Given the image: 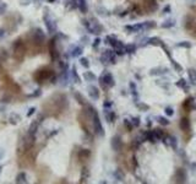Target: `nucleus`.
<instances>
[{
    "mask_svg": "<svg viewBox=\"0 0 196 184\" xmlns=\"http://www.w3.org/2000/svg\"><path fill=\"white\" fill-rule=\"evenodd\" d=\"M26 52H27L26 44L22 42V39H17L14 44V58L17 62H22Z\"/></svg>",
    "mask_w": 196,
    "mask_h": 184,
    "instance_id": "1",
    "label": "nucleus"
},
{
    "mask_svg": "<svg viewBox=\"0 0 196 184\" xmlns=\"http://www.w3.org/2000/svg\"><path fill=\"white\" fill-rule=\"evenodd\" d=\"M34 80L37 82H43L49 79H54V71L50 69H42V70H37L33 75Z\"/></svg>",
    "mask_w": 196,
    "mask_h": 184,
    "instance_id": "2",
    "label": "nucleus"
},
{
    "mask_svg": "<svg viewBox=\"0 0 196 184\" xmlns=\"http://www.w3.org/2000/svg\"><path fill=\"white\" fill-rule=\"evenodd\" d=\"M99 84L103 87H113L115 85V81H114V78H113V75L110 73H104L99 78Z\"/></svg>",
    "mask_w": 196,
    "mask_h": 184,
    "instance_id": "3",
    "label": "nucleus"
},
{
    "mask_svg": "<svg viewBox=\"0 0 196 184\" xmlns=\"http://www.w3.org/2000/svg\"><path fill=\"white\" fill-rule=\"evenodd\" d=\"M92 124H93V128H94V130H96V133L103 136L104 130H103L102 124H100V120H99V117L97 114V112H94V113L92 114Z\"/></svg>",
    "mask_w": 196,
    "mask_h": 184,
    "instance_id": "4",
    "label": "nucleus"
},
{
    "mask_svg": "<svg viewBox=\"0 0 196 184\" xmlns=\"http://www.w3.org/2000/svg\"><path fill=\"white\" fill-rule=\"evenodd\" d=\"M105 43H108L110 47H113L114 49H125V45L123 44V42H120L119 39L114 38L113 36H107L105 37Z\"/></svg>",
    "mask_w": 196,
    "mask_h": 184,
    "instance_id": "5",
    "label": "nucleus"
},
{
    "mask_svg": "<svg viewBox=\"0 0 196 184\" xmlns=\"http://www.w3.org/2000/svg\"><path fill=\"white\" fill-rule=\"evenodd\" d=\"M86 26H87V28L90 29V32L91 33H94V34H98V33H100V31H102V27L99 26V23L96 21V20H92V22H90V23H86Z\"/></svg>",
    "mask_w": 196,
    "mask_h": 184,
    "instance_id": "6",
    "label": "nucleus"
},
{
    "mask_svg": "<svg viewBox=\"0 0 196 184\" xmlns=\"http://www.w3.org/2000/svg\"><path fill=\"white\" fill-rule=\"evenodd\" d=\"M110 145H112V149L114 151H120L121 147H123V141H121V138L119 135H115L114 138L112 139L110 141Z\"/></svg>",
    "mask_w": 196,
    "mask_h": 184,
    "instance_id": "7",
    "label": "nucleus"
},
{
    "mask_svg": "<svg viewBox=\"0 0 196 184\" xmlns=\"http://www.w3.org/2000/svg\"><path fill=\"white\" fill-rule=\"evenodd\" d=\"M174 178H178V179H176L175 182H179V183H184V182H186V172H185V169H183V168L176 169Z\"/></svg>",
    "mask_w": 196,
    "mask_h": 184,
    "instance_id": "8",
    "label": "nucleus"
},
{
    "mask_svg": "<svg viewBox=\"0 0 196 184\" xmlns=\"http://www.w3.org/2000/svg\"><path fill=\"white\" fill-rule=\"evenodd\" d=\"M49 53L52 57V60H55L58 58V52H56V47H55V39H50L49 41Z\"/></svg>",
    "mask_w": 196,
    "mask_h": 184,
    "instance_id": "9",
    "label": "nucleus"
},
{
    "mask_svg": "<svg viewBox=\"0 0 196 184\" xmlns=\"http://www.w3.org/2000/svg\"><path fill=\"white\" fill-rule=\"evenodd\" d=\"M179 127H180V129L183 130V132H189V130H190V120H189V118L183 117L180 119V122H179Z\"/></svg>",
    "mask_w": 196,
    "mask_h": 184,
    "instance_id": "10",
    "label": "nucleus"
},
{
    "mask_svg": "<svg viewBox=\"0 0 196 184\" xmlns=\"http://www.w3.org/2000/svg\"><path fill=\"white\" fill-rule=\"evenodd\" d=\"M125 29H128V31L130 32H140L141 29H145V26L144 23H135V25H131V26H126Z\"/></svg>",
    "mask_w": 196,
    "mask_h": 184,
    "instance_id": "11",
    "label": "nucleus"
},
{
    "mask_svg": "<svg viewBox=\"0 0 196 184\" xmlns=\"http://www.w3.org/2000/svg\"><path fill=\"white\" fill-rule=\"evenodd\" d=\"M104 117H105L107 122H109V123H113L115 120V113L110 109H107V108L104 109Z\"/></svg>",
    "mask_w": 196,
    "mask_h": 184,
    "instance_id": "12",
    "label": "nucleus"
},
{
    "mask_svg": "<svg viewBox=\"0 0 196 184\" xmlns=\"http://www.w3.org/2000/svg\"><path fill=\"white\" fill-rule=\"evenodd\" d=\"M88 93H90L91 98H93V99H98V97H99V91H98V88L96 86H90V87H88Z\"/></svg>",
    "mask_w": 196,
    "mask_h": 184,
    "instance_id": "13",
    "label": "nucleus"
},
{
    "mask_svg": "<svg viewBox=\"0 0 196 184\" xmlns=\"http://www.w3.org/2000/svg\"><path fill=\"white\" fill-rule=\"evenodd\" d=\"M90 155H91L90 150H86V149L81 150V151L79 152V158H80V161H82V162L87 161V160H88V157H90Z\"/></svg>",
    "mask_w": 196,
    "mask_h": 184,
    "instance_id": "14",
    "label": "nucleus"
},
{
    "mask_svg": "<svg viewBox=\"0 0 196 184\" xmlns=\"http://www.w3.org/2000/svg\"><path fill=\"white\" fill-rule=\"evenodd\" d=\"M145 140L151 141V142H156L158 139H157V136L154 135V132L152 130V132H147V133H145Z\"/></svg>",
    "mask_w": 196,
    "mask_h": 184,
    "instance_id": "15",
    "label": "nucleus"
},
{
    "mask_svg": "<svg viewBox=\"0 0 196 184\" xmlns=\"http://www.w3.org/2000/svg\"><path fill=\"white\" fill-rule=\"evenodd\" d=\"M188 75H189V80L193 85H196V70L195 69H189L188 70Z\"/></svg>",
    "mask_w": 196,
    "mask_h": 184,
    "instance_id": "16",
    "label": "nucleus"
},
{
    "mask_svg": "<svg viewBox=\"0 0 196 184\" xmlns=\"http://www.w3.org/2000/svg\"><path fill=\"white\" fill-rule=\"evenodd\" d=\"M88 177H90V171H88V168L84 167L81 169V183H85L87 179H88Z\"/></svg>",
    "mask_w": 196,
    "mask_h": 184,
    "instance_id": "17",
    "label": "nucleus"
},
{
    "mask_svg": "<svg viewBox=\"0 0 196 184\" xmlns=\"http://www.w3.org/2000/svg\"><path fill=\"white\" fill-rule=\"evenodd\" d=\"M77 6L82 11V13H87V4L86 0H77Z\"/></svg>",
    "mask_w": 196,
    "mask_h": 184,
    "instance_id": "18",
    "label": "nucleus"
},
{
    "mask_svg": "<svg viewBox=\"0 0 196 184\" xmlns=\"http://www.w3.org/2000/svg\"><path fill=\"white\" fill-rule=\"evenodd\" d=\"M169 141L168 142H165L168 146H170V147H173V149H176V139L174 138V136H168L167 138Z\"/></svg>",
    "mask_w": 196,
    "mask_h": 184,
    "instance_id": "19",
    "label": "nucleus"
},
{
    "mask_svg": "<svg viewBox=\"0 0 196 184\" xmlns=\"http://www.w3.org/2000/svg\"><path fill=\"white\" fill-rule=\"evenodd\" d=\"M153 132H154V135L157 136V139H158V140H163V139H164L165 134H164V132H163L162 129H154Z\"/></svg>",
    "mask_w": 196,
    "mask_h": 184,
    "instance_id": "20",
    "label": "nucleus"
},
{
    "mask_svg": "<svg viewBox=\"0 0 196 184\" xmlns=\"http://www.w3.org/2000/svg\"><path fill=\"white\" fill-rule=\"evenodd\" d=\"M193 103H194V98L193 97L185 99V102H184V108L189 111L190 108H193Z\"/></svg>",
    "mask_w": 196,
    "mask_h": 184,
    "instance_id": "21",
    "label": "nucleus"
},
{
    "mask_svg": "<svg viewBox=\"0 0 196 184\" xmlns=\"http://www.w3.org/2000/svg\"><path fill=\"white\" fill-rule=\"evenodd\" d=\"M144 26H145V29H148V28H154L157 25L154 21H147V22H144Z\"/></svg>",
    "mask_w": 196,
    "mask_h": 184,
    "instance_id": "22",
    "label": "nucleus"
},
{
    "mask_svg": "<svg viewBox=\"0 0 196 184\" xmlns=\"http://www.w3.org/2000/svg\"><path fill=\"white\" fill-rule=\"evenodd\" d=\"M136 45L135 44H128L125 45V53H135Z\"/></svg>",
    "mask_w": 196,
    "mask_h": 184,
    "instance_id": "23",
    "label": "nucleus"
},
{
    "mask_svg": "<svg viewBox=\"0 0 196 184\" xmlns=\"http://www.w3.org/2000/svg\"><path fill=\"white\" fill-rule=\"evenodd\" d=\"M81 53H82V48H80V47H76V48L73 50V53H71V57H79L81 55Z\"/></svg>",
    "mask_w": 196,
    "mask_h": 184,
    "instance_id": "24",
    "label": "nucleus"
},
{
    "mask_svg": "<svg viewBox=\"0 0 196 184\" xmlns=\"http://www.w3.org/2000/svg\"><path fill=\"white\" fill-rule=\"evenodd\" d=\"M175 25V21L174 20H167L165 21V23H163L162 27L163 28H168V27H173Z\"/></svg>",
    "mask_w": 196,
    "mask_h": 184,
    "instance_id": "25",
    "label": "nucleus"
},
{
    "mask_svg": "<svg viewBox=\"0 0 196 184\" xmlns=\"http://www.w3.org/2000/svg\"><path fill=\"white\" fill-rule=\"evenodd\" d=\"M170 62H172V65H173V68L175 69V71H181V70H183V68L174 60V59H172V58H170Z\"/></svg>",
    "mask_w": 196,
    "mask_h": 184,
    "instance_id": "26",
    "label": "nucleus"
},
{
    "mask_svg": "<svg viewBox=\"0 0 196 184\" xmlns=\"http://www.w3.org/2000/svg\"><path fill=\"white\" fill-rule=\"evenodd\" d=\"M176 86L180 87V88H184V90H186V81L184 79H180L179 81L176 82Z\"/></svg>",
    "mask_w": 196,
    "mask_h": 184,
    "instance_id": "27",
    "label": "nucleus"
},
{
    "mask_svg": "<svg viewBox=\"0 0 196 184\" xmlns=\"http://www.w3.org/2000/svg\"><path fill=\"white\" fill-rule=\"evenodd\" d=\"M130 87H131V93H133V96L136 98V97H137V90H136L135 82H130Z\"/></svg>",
    "mask_w": 196,
    "mask_h": 184,
    "instance_id": "28",
    "label": "nucleus"
},
{
    "mask_svg": "<svg viewBox=\"0 0 196 184\" xmlns=\"http://www.w3.org/2000/svg\"><path fill=\"white\" fill-rule=\"evenodd\" d=\"M124 125H125V128H126L128 130H131V129L134 128L131 120H129V119H124Z\"/></svg>",
    "mask_w": 196,
    "mask_h": 184,
    "instance_id": "29",
    "label": "nucleus"
},
{
    "mask_svg": "<svg viewBox=\"0 0 196 184\" xmlns=\"http://www.w3.org/2000/svg\"><path fill=\"white\" fill-rule=\"evenodd\" d=\"M158 122H159V124H162L163 127H167L168 124H169V120H167L164 117H159L158 118Z\"/></svg>",
    "mask_w": 196,
    "mask_h": 184,
    "instance_id": "30",
    "label": "nucleus"
},
{
    "mask_svg": "<svg viewBox=\"0 0 196 184\" xmlns=\"http://www.w3.org/2000/svg\"><path fill=\"white\" fill-rule=\"evenodd\" d=\"M80 63H81L82 66H85L86 69H87L88 66H90V63H88V60H87L86 58H81V59H80Z\"/></svg>",
    "mask_w": 196,
    "mask_h": 184,
    "instance_id": "31",
    "label": "nucleus"
},
{
    "mask_svg": "<svg viewBox=\"0 0 196 184\" xmlns=\"http://www.w3.org/2000/svg\"><path fill=\"white\" fill-rule=\"evenodd\" d=\"M131 123H133V125H134L135 128H137V127H140V118H137V117H135V118H133V119H131Z\"/></svg>",
    "mask_w": 196,
    "mask_h": 184,
    "instance_id": "32",
    "label": "nucleus"
},
{
    "mask_svg": "<svg viewBox=\"0 0 196 184\" xmlns=\"http://www.w3.org/2000/svg\"><path fill=\"white\" fill-rule=\"evenodd\" d=\"M115 178H116L118 181H123V179H124V174L120 172V169H118V171L115 172Z\"/></svg>",
    "mask_w": 196,
    "mask_h": 184,
    "instance_id": "33",
    "label": "nucleus"
},
{
    "mask_svg": "<svg viewBox=\"0 0 196 184\" xmlns=\"http://www.w3.org/2000/svg\"><path fill=\"white\" fill-rule=\"evenodd\" d=\"M165 114H167L168 117H172L174 114V111H173V108H172V107H167V108H165Z\"/></svg>",
    "mask_w": 196,
    "mask_h": 184,
    "instance_id": "34",
    "label": "nucleus"
},
{
    "mask_svg": "<svg viewBox=\"0 0 196 184\" xmlns=\"http://www.w3.org/2000/svg\"><path fill=\"white\" fill-rule=\"evenodd\" d=\"M176 47H184V48H190V47H191V44H190L189 42H181V43H178Z\"/></svg>",
    "mask_w": 196,
    "mask_h": 184,
    "instance_id": "35",
    "label": "nucleus"
},
{
    "mask_svg": "<svg viewBox=\"0 0 196 184\" xmlns=\"http://www.w3.org/2000/svg\"><path fill=\"white\" fill-rule=\"evenodd\" d=\"M85 78L88 80H96V76H94L92 73H85Z\"/></svg>",
    "mask_w": 196,
    "mask_h": 184,
    "instance_id": "36",
    "label": "nucleus"
},
{
    "mask_svg": "<svg viewBox=\"0 0 196 184\" xmlns=\"http://www.w3.org/2000/svg\"><path fill=\"white\" fill-rule=\"evenodd\" d=\"M75 97H76L77 99H79V102H80V103H82V104L85 103V99H84V97H82V96H80V94H77V93H76V94H75Z\"/></svg>",
    "mask_w": 196,
    "mask_h": 184,
    "instance_id": "37",
    "label": "nucleus"
},
{
    "mask_svg": "<svg viewBox=\"0 0 196 184\" xmlns=\"http://www.w3.org/2000/svg\"><path fill=\"white\" fill-rule=\"evenodd\" d=\"M73 75H74V78H75L76 82H79V81H80V79H79V76H77V74H76V70H75V68H73Z\"/></svg>",
    "mask_w": 196,
    "mask_h": 184,
    "instance_id": "38",
    "label": "nucleus"
},
{
    "mask_svg": "<svg viewBox=\"0 0 196 184\" xmlns=\"http://www.w3.org/2000/svg\"><path fill=\"white\" fill-rule=\"evenodd\" d=\"M137 107H139V108H142L144 111H147V109H148V106H146V104H144V103L137 104Z\"/></svg>",
    "mask_w": 196,
    "mask_h": 184,
    "instance_id": "39",
    "label": "nucleus"
},
{
    "mask_svg": "<svg viewBox=\"0 0 196 184\" xmlns=\"http://www.w3.org/2000/svg\"><path fill=\"white\" fill-rule=\"evenodd\" d=\"M100 43V39L99 38H96V39H94V43H93V47H94V48H96V47Z\"/></svg>",
    "mask_w": 196,
    "mask_h": 184,
    "instance_id": "40",
    "label": "nucleus"
},
{
    "mask_svg": "<svg viewBox=\"0 0 196 184\" xmlns=\"http://www.w3.org/2000/svg\"><path fill=\"white\" fill-rule=\"evenodd\" d=\"M168 11H170V6H169V5H167V6L163 9V14H168Z\"/></svg>",
    "mask_w": 196,
    "mask_h": 184,
    "instance_id": "41",
    "label": "nucleus"
},
{
    "mask_svg": "<svg viewBox=\"0 0 196 184\" xmlns=\"http://www.w3.org/2000/svg\"><path fill=\"white\" fill-rule=\"evenodd\" d=\"M112 102H104V108H108V107H109V108H110V107H112Z\"/></svg>",
    "mask_w": 196,
    "mask_h": 184,
    "instance_id": "42",
    "label": "nucleus"
},
{
    "mask_svg": "<svg viewBox=\"0 0 196 184\" xmlns=\"http://www.w3.org/2000/svg\"><path fill=\"white\" fill-rule=\"evenodd\" d=\"M33 111H34V108H32L31 111H29V112H28V113H27V115H28V117H29V115H31V114L33 113Z\"/></svg>",
    "mask_w": 196,
    "mask_h": 184,
    "instance_id": "43",
    "label": "nucleus"
},
{
    "mask_svg": "<svg viewBox=\"0 0 196 184\" xmlns=\"http://www.w3.org/2000/svg\"><path fill=\"white\" fill-rule=\"evenodd\" d=\"M49 1H50V3H53V1H54V0H49Z\"/></svg>",
    "mask_w": 196,
    "mask_h": 184,
    "instance_id": "44",
    "label": "nucleus"
}]
</instances>
